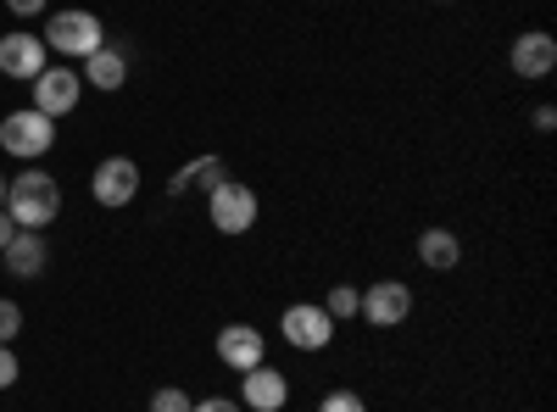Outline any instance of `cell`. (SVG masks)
Segmentation results:
<instances>
[{
    "label": "cell",
    "instance_id": "cell-1",
    "mask_svg": "<svg viewBox=\"0 0 557 412\" xmlns=\"http://www.w3.org/2000/svg\"><path fill=\"white\" fill-rule=\"evenodd\" d=\"M7 212H12L17 228H39V235H45V228L57 223V212H62V185L51 173L28 167V173H17L7 185Z\"/></svg>",
    "mask_w": 557,
    "mask_h": 412
},
{
    "label": "cell",
    "instance_id": "cell-2",
    "mask_svg": "<svg viewBox=\"0 0 557 412\" xmlns=\"http://www.w3.org/2000/svg\"><path fill=\"white\" fill-rule=\"evenodd\" d=\"M39 39H45V51H57L67 62H84V57H96L101 45H107V23L96 12L67 7V12H51V23H45Z\"/></svg>",
    "mask_w": 557,
    "mask_h": 412
},
{
    "label": "cell",
    "instance_id": "cell-3",
    "mask_svg": "<svg viewBox=\"0 0 557 412\" xmlns=\"http://www.w3.org/2000/svg\"><path fill=\"white\" fill-rule=\"evenodd\" d=\"M57 146V117H45L34 107H17L0 117V151L17 157V162H39L45 151Z\"/></svg>",
    "mask_w": 557,
    "mask_h": 412
},
{
    "label": "cell",
    "instance_id": "cell-4",
    "mask_svg": "<svg viewBox=\"0 0 557 412\" xmlns=\"http://www.w3.org/2000/svg\"><path fill=\"white\" fill-rule=\"evenodd\" d=\"M257 190L251 185H240V178H223V185L207 196V217H212V228L218 235H228V240H240V235H251L257 228Z\"/></svg>",
    "mask_w": 557,
    "mask_h": 412
},
{
    "label": "cell",
    "instance_id": "cell-5",
    "mask_svg": "<svg viewBox=\"0 0 557 412\" xmlns=\"http://www.w3.org/2000/svg\"><path fill=\"white\" fill-rule=\"evenodd\" d=\"M278 335H285L296 351H323L335 340V317L323 312L318 301H296V307L278 312Z\"/></svg>",
    "mask_w": 557,
    "mask_h": 412
},
{
    "label": "cell",
    "instance_id": "cell-6",
    "mask_svg": "<svg viewBox=\"0 0 557 412\" xmlns=\"http://www.w3.org/2000/svg\"><path fill=\"white\" fill-rule=\"evenodd\" d=\"M357 317H368L374 329H396L412 317V285L401 279H380V285H368L362 301H357Z\"/></svg>",
    "mask_w": 557,
    "mask_h": 412
},
{
    "label": "cell",
    "instance_id": "cell-7",
    "mask_svg": "<svg viewBox=\"0 0 557 412\" xmlns=\"http://www.w3.org/2000/svg\"><path fill=\"white\" fill-rule=\"evenodd\" d=\"M51 51H45V39L34 34V28H12V34H0V73L7 78H17V84H34L45 67Z\"/></svg>",
    "mask_w": 557,
    "mask_h": 412
},
{
    "label": "cell",
    "instance_id": "cell-8",
    "mask_svg": "<svg viewBox=\"0 0 557 412\" xmlns=\"http://www.w3.org/2000/svg\"><path fill=\"white\" fill-rule=\"evenodd\" d=\"M89 196H96V207H128L139 196V162L134 157H107L96 162V178H89Z\"/></svg>",
    "mask_w": 557,
    "mask_h": 412
},
{
    "label": "cell",
    "instance_id": "cell-9",
    "mask_svg": "<svg viewBox=\"0 0 557 412\" xmlns=\"http://www.w3.org/2000/svg\"><path fill=\"white\" fill-rule=\"evenodd\" d=\"M78 96H84L78 67H45L34 78V112H45V117H67L78 107Z\"/></svg>",
    "mask_w": 557,
    "mask_h": 412
},
{
    "label": "cell",
    "instance_id": "cell-10",
    "mask_svg": "<svg viewBox=\"0 0 557 412\" xmlns=\"http://www.w3.org/2000/svg\"><path fill=\"white\" fill-rule=\"evenodd\" d=\"M507 67H513L524 84H541L552 67H557V39L546 28H524L513 39V51H507Z\"/></svg>",
    "mask_w": 557,
    "mask_h": 412
},
{
    "label": "cell",
    "instance_id": "cell-11",
    "mask_svg": "<svg viewBox=\"0 0 557 412\" xmlns=\"http://www.w3.org/2000/svg\"><path fill=\"white\" fill-rule=\"evenodd\" d=\"M212 346H218V362H223V369H235V374H246V369H257V362H268V340H262L257 324H223Z\"/></svg>",
    "mask_w": 557,
    "mask_h": 412
},
{
    "label": "cell",
    "instance_id": "cell-12",
    "mask_svg": "<svg viewBox=\"0 0 557 412\" xmlns=\"http://www.w3.org/2000/svg\"><path fill=\"white\" fill-rule=\"evenodd\" d=\"M285 401H290V379L278 374V369L257 362V369L240 374V407L246 412H285Z\"/></svg>",
    "mask_w": 557,
    "mask_h": 412
},
{
    "label": "cell",
    "instance_id": "cell-13",
    "mask_svg": "<svg viewBox=\"0 0 557 412\" xmlns=\"http://www.w3.org/2000/svg\"><path fill=\"white\" fill-rule=\"evenodd\" d=\"M223 178H228V162H223V157H190V162L168 178V196H201V201H207Z\"/></svg>",
    "mask_w": 557,
    "mask_h": 412
},
{
    "label": "cell",
    "instance_id": "cell-14",
    "mask_svg": "<svg viewBox=\"0 0 557 412\" xmlns=\"http://www.w3.org/2000/svg\"><path fill=\"white\" fill-rule=\"evenodd\" d=\"M0 257H7V273H12V279H34V273L45 267V257H51V246H45L39 228H17L12 246L0 251Z\"/></svg>",
    "mask_w": 557,
    "mask_h": 412
},
{
    "label": "cell",
    "instance_id": "cell-15",
    "mask_svg": "<svg viewBox=\"0 0 557 412\" xmlns=\"http://www.w3.org/2000/svg\"><path fill=\"white\" fill-rule=\"evenodd\" d=\"M89 89H123L128 84V57L117 51V45H101L96 57H84V73H78Z\"/></svg>",
    "mask_w": 557,
    "mask_h": 412
},
{
    "label": "cell",
    "instance_id": "cell-16",
    "mask_svg": "<svg viewBox=\"0 0 557 412\" xmlns=\"http://www.w3.org/2000/svg\"><path fill=\"white\" fill-rule=\"evenodd\" d=\"M418 262H424L430 273H451L462 262V240L451 235V228H424V235H418Z\"/></svg>",
    "mask_w": 557,
    "mask_h": 412
},
{
    "label": "cell",
    "instance_id": "cell-17",
    "mask_svg": "<svg viewBox=\"0 0 557 412\" xmlns=\"http://www.w3.org/2000/svg\"><path fill=\"white\" fill-rule=\"evenodd\" d=\"M357 301H362V290H357V285H335V290H330V296H323L318 307H323V312H330V317H335V324H351V317H357Z\"/></svg>",
    "mask_w": 557,
    "mask_h": 412
},
{
    "label": "cell",
    "instance_id": "cell-18",
    "mask_svg": "<svg viewBox=\"0 0 557 412\" xmlns=\"http://www.w3.org/2000/svg\"><path fill=\"white\" fill-rule=\"evenodd\" d=\"M190 407H196V396L178 390V385H162V390L151 396V412H190Z\"/></svg>",
    "mask_w": 557,
    "mask_h": 412
},
{
    "label": "cell",
    "instance_id": "cell-19",
    "mask_svg": "<svg viewBox=\"0 0 557 412\" xmlns=\"http://www.w3.org/2000/svg\"><path fill=\"white\" fill-rule=\"evenodd\" d=\"M17 335H23V307L0 296V346H12Z\"/></svg>",
    "mask_w": 557,
    "mask_h": 412
},
{
    "label": "cell",
    "instance_id": "cell-20",
    "mask_svg": "<svg viewBox=\"0 0 557 412\" xmlns=\"http://www.w3.org/2000/svg\"><path fill=\"white\" fill-rule=\"evenodd\" d=\"M318 412H368V401L357 390H330V396L318 401Z\"/></svg>",
    "mask_w": 557,
    "mask_h": 412
},
{
    "label": "cell",
    "instance_id": "cell-21",
    "mask_svg": "<svg viewBox=\"0 0 557 412\" xmlns=\"http://www.w3.org/2000/svg\"><path fill=\"white\" fill-rule=\"evenodd\" d=\"M17 374H23L17 351H12V346H0V390H12V385H17Z\"/></svg>",
    "mask_w": 557,
    "mask_h": 412
},
{
    "label": "cell",
    "instance_id": "cell-22",
    "mask_svg": "<svg viewBox=\"0 0 557 412\" xmlns=\"http://www.w3.org/2000/svg\"><path fill=\"white\" fill-rule=\"evenodd\" d=\"M190 412H246L240 401H228V396H207V401H196Z\"/></svg>",
    "mask_w": 557,
    "mask_h": 412
},
{
    "label": "cell",
    "instance_id": "cell-23",
    "mask_svg": "<svg viewBox=\"0 0 557 412\" xmlns=\"http://www.w3.org/2000/svg\"><path fill=\"white\" fill-rule=\"evenodd\" d=\"M530 117H535V128H541V134H552V128H557V107H552V101H541Z\"/></svg>",
    "mask_w": 557,
    "mask_h": 412
},
{
    "label": "cell",
    "instance_id": "cell-24",
    "mask_svg": "<svg viewBox=\"0 0 557 412\" xmlns=\"http://www.w3.org/2000/svg\"><path fill=\"white\" fill-rule=\"evenodd\" d=\"M7 12H12V17H39L45 0H7Z\"/></svg>",
    "mask_w": 557,
    "mask_h": 412
},
{
    "label": "cell",
    "instance_id": "cell-25",
    "mask_svg": "<svg viewBox=\"0 0 557 412\" xmlns=\"http://www.w3.org/2000/svg\"><path fill=\"white\" fill-rule=\"evenodd\" d=\"M12 235H17V223H12V212H7V207H0V251L12 246Z\"/></svg>",
    "mask_w": 557,
    "mask_h": 412
},
{
    "label": "cell",
    "instance_id": "cell-26",
    "mask_svg": "<svg viewBox=\"0 0 557 412\" xmlns=\"http://www.w3.org/2000/svg\"><path fill=\"white\" fill-rule=\"evenodd\" d=\"M7 185H12V178H0V207H7Z\"/></svg>",
    "mask_w": 557,
    "mask_h": 412
},
{
    "label": "cell",
    "instance_id": "cell-27",
    "mask_svg": "<svg viewBox=\"0 0 557 412\" xmlns=\"http://www.w3.org/2000/svg\"><path fill=\"white\" fill-rule=\"evenodd\" d=\"M435 7H446V0H435Z\"/></svg>",
    "mask_w": 557,
    "mask_h": 412
}]
</instances>
